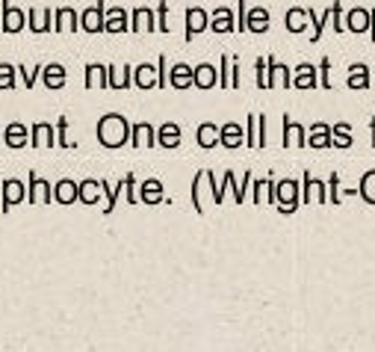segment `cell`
<instances>
[{"mask_svg": "<svg viewBox=\"0 0 375 352\" xmlns=\"http://www.w3.org/2000/svg\"><path fill=\"white\" fill-rule=\"evenodd\" d=\"M124 133H128V125H124L121 116H106L104 125H101V140L104 145H121L124 142Z\"/></svg>", "mask_w": 375, "mask_h": 352, "instance_id": "obj_1", "label": "cell"}, {"mask_svg": "<svg viewBox=\"0 0 375 352\" xmlns=\"http://www.w3.org/2000/svg\"><path fill=\"white\" fill-rule=\"evenodd\" d=\"M343 24H346V30H352V33H367L369 30V9L355 6L346 18H343Z\"/></svg>", "mask_w": 375, "mask_h": 352, "instance_id": "obj_2", "label": "cell"}, {"mask_svg": "<svg viewBox=\"0 0 375 352\" xmlns=\"http://www.w3.org/2000/svg\"><path fill=\"white\" fill-rule=\"evenodd\" d=\"M349 86L352 89H369V68L364 63H355L349 74Z\"/></svg>", "mask_w": 375, "mask_h": 352, "instance_id": "obj_3", "label": "cell"}, {"mask_svg": "<svg viewBox=\"0 0 375 352\" xmlns=\"http://www.w3.org/2000/svg\"><path fill=\"white\" fill-rule=\"evenodd\" d=\"M186 21H190V24H186V36H195V33H201V30L207 27V15L201 9H192L190 15H186Z\"/></svg>", "mask_w": 375, "mask_h": 352, "instance_id": "obj_4", "label": "cell"}, {"mask_svg": "<svg viewBox=\"0 0 375 352\" xmlns=\"http://www.w3.org/2000/svg\"><path fill=\"white\" fill-rule=\"evenodd\" d=\"M357 193H361V198L367 205H375V169L361 178V190H357Z\"/></svg>", "mask_w": 375, "mask_h": 352, "instance_id": "obj_5", "label": "cell"}, {"mask_svg": "<svg viewBox=\"0 0 375 352\" xmlns=\"http://www.w3.org/2000/svg\"><path fill=\"white\" fill-rule=\"evenodd\" d=\"M245 27H248V30H257V33H260V30H266V27H269V12H266V9H254L252 15H248Z\"/></svg>", "mask_w": 375, "mask_h": 352, "instance_id": "obj_6", "label": "cell"}, {"mask_svg": "<svg viewBox=\"0 0 375 352\" xmlns=\"http://www.w3.org/2000/svg\"><path fill=\"white\" fill-rule=\"evenodd\" d=\"M305 24H307V12H305V9H290V15H287V27L293 30V33H302Z\"/></svg>", "mask_w": 375, "mask_h": 352, "instance_id": "obj_7", "label": "cell"}, {"mask_svg": "<svg viewBox=\"0 0 375 352\" xmlns=\"http://www.w3.org/2000/svg\"><path fill=\"white\" fill-rule=\"evenodd\" d=\"M310 145H314V148L331 145V131H328L325 125H316V128H314V140H310Z\"/></svg>", "mask_w": 375, "mask_h": 352, "instance_id": "obj_8", "label": "cell"}, {"mask_svg": "<svg viewBox=\"0 0 375 352\" xmlns=\"http://www.w3.org/2000/svg\"><path fill=\"white\" fill-rule=\"evenodd\" d=\"M331 136H334V145H337V148H349V145H352V133H349V125H337Z\"/></svg>", "mask_w": 375, "mask_h": 352, "instance_id": "obj_9", "label": "cell"}, {"mask_svg": "<svg viewBox=\"0 0 375 352\" xmlns=\"http://www.w3.org/2000/svg\"><path fill=\"white\" fill-rule=\"evenodd\" d=\"M314 71H316L314 66H302V68H299V78H295V86H302V89H305V86H314V83H316V74H314Z\"/></svg>", "mask_w": 375, "mask_h": 352, "instance_id": "obj_10", "label": "cell"}, {"mask_svg": "<svg viewBox=\"0 0 375 352\" xmlns=\"http://www.w3.org/2000/svg\"><path fill=\"white\" fill-rule=\"evenodd\" d=\"M230 12L228 9H219L216 12V18H213V30H219V33H225V30H230Z\"/></svg>", "mask_w": 375, "mask_h": 352, "instance_id": "obj_11", "label": "cell"}, {"mask_svg": "<svg viewBox=\"0 0 375 352\" xmlns=\"http://www.w3.org/2000/svg\"><path fill=\"white\" fill-rule=\"evenodd\" d=\"M195 83H198V86H213V83H216L213 68H210V66H201V68L195 71Z\"/></svg>", "mask_w": 375, "mask_h": 352, "instance_id": "obj_12", "label": "cell"}, {"mask_svg": "<svg viewBox=\"0 0 375 352\" xmlns=\"http://www.w3.org/2000/svg\"><path fill=\"white\" fill-rule=\"evenodd\" d=\"M190 80H192V74H190V68H186V66H178L175 74H171V83H175V86H186Z\"/></svg>", "mask_w": 375, "mask_h": 352, "instance_id": "obj_13", "label": "cell"}, {"mask_svg": "<svg viewBox=\"0 0 375 352\" xmlns=\"http://www.w3.org/2000/svg\"><path fill=\"white\" fill-rule=\"evenodd\" d=\"M160 140H163V145H168V148H175V145H178V128H175V125H168V128H163V133H160Z\"/></svg>", "mask_w": 375, "mask_h": 352, "instance_id": "obj_14", "label": "cell"}, {"mask_svg": "<svg viewBox=\"0 0 375 352\" xmlns=\"http://www.w3.org/2000/svg\"><path fill=\"white\" fill-rule=\"evenodd\" d=\"M287 145H302V128L287 125Z\"/></svg>", "mask_w": 375, "mask_h": 352, "instance_id": "obj_15", "label": "cell"}, {"mask_svg": "<svg viewBox=\"0 0 375 352\" xmlns=\"http://www.w3.org/2000/svg\"><path fill=\"white\" fill-rule=\"evenodd\" d=\"M225 145H230V148L240 145V128L237 125H228L225 128Z\"/></svg>", "mask_w": 375, "mask_h": 352, "instance_id": "obj_16", "label": "cell"}, {"mask_svg": "<svg viewBox=\"0 0 375 352\" xmlns=\"http://www.w3.org/2000/svg\"><path fill=\"white\" fill-rule=\"evenodd\" d=\"M160 198V183L157 181H148L145 183V202H157Z\"/></svg>", "mask_w": 375, "mask_h": 352, "instance_id": "obj_17", "label": "cell"}, {"mask_svg": "<svg viewBox=\"0 0 375 352\" xmlns=\"http://www.w3.org/2000/svg\"><path fill=\"white\" fill-rule=\"evenodd\" d=\"M331 18H334V30H337V33H343V30H346V24H343V9H340V4L331 6Z\"/></svg>", "mask_w": 375, "mask_h": 352, "instance_id": "obj_18", "label": "cell"}, {"mask_svg": "<svg viewBox=\"0 0 375 352\" xmlns=\"http://www.w3.org/2000/svg\"><path fill=\"white\" fill-rule=\"evenodd\" d=\"M272 66V80L269 83H284L287 86V68H281V66H275V63H269Z\"/></svg>", "mask_w": 375, "mask_h": 352, "instance_id": "obj_19", "label": "cell"}, {"mask_svg": "<svg viewBox=\"0 0 375 352\" xmlns=\"http://www.w3.org/2000/svg\"><path fill=\"white\" fill-rule=\"evenodd\" d=\"M201 145H207V148L216 145V131H213L210 125H207V128H201Z\"/></svg>", "mask_w": 375, "mask_h": 352, "instance_id": "obj_20", "label": "cell"}, {"mask_svg": "<svg viewBox=\"0 0 375 352\" xmlns=\"http://www.w3.org/2000/svg\"><path fill=\"white\" fill-rule=\"evenodd\" d=\"M124 27H128V24H124V12H116L113 18L106 21V30H124Z\"/></svg>", "mask_w": 375, "mask_h": 352, "instance_id": "obj_21", "label": "cell"}, {"mask_svg": "<svg viewBox=\"0 0 375 352\" xmlns=\"http://www.w3.org/2000/svg\"><path fill=\"white\" fill-rule=\"evenodd\" d=\"M101 12H89L86 15V30H101Z\"/></svg>", "mask_w": 375, "mask_h": 352, "instance_id": "obj_22", "label": "cell"}, {"mask_svg": "<svg viewBox=\"0 0 375 352\" xmlns=\"http://www.w3.org/2000/svg\"><path fill=\"white\" fill-rule=\"evenodd\" d=\"M136 140H139L136 145H151V128H145V125L136 128Z\"/></svg>", "mask_w": 375, "mask_h": 352, "instance_id": "obj_23", "label": "cell"}, {"mask_svg": "<svg viewBox=\"0 0 375 352\" xmlns=\"http://www.w3.org/2000/svg\"><path fill=\"white\" fill-rule=\"evenodd\" d=\"M151 66H142V68H139V86H151Z\"/></svg>", "mask_w": 375, "mask_h": 352, "instance_id": "obj_24", "label": "cell"}, {"mask_svg": "<svg viewBox=\"0 0 375 352\" xmlns=\"http://www.w3.org/2000/svg\"><path fill=\"white\" fill-rule=\"evenodd\" d=\"M337 183H340V181H337V175H331V202H334V205L340 202V193H337Z\"/></svg>", "mask_w": 375, "mask_h": 352, "instance_id": "obj_25", "label": "cell"}, {"mask_svg": "<svg viewBox=\"0 0 375 352\" xmlns=\"http://www.w3.org/2000/svg\"><path fill=\"white\" fill-rule=\"evenodd\" d=\"M328 68H331V63L322 59V86H331V80H328Z\"/></svg>", "mask_w": 375, "mask_h": 352, "instance_id": "obj_26", "label": "cell"}, {"mask_svg": "<svg viewBox=\"0 0 375 352\" xmlns=\"http://www.w3.org/2000/svg\"><path fill=\"white\" fill-rule=\"evenodd\" d=\"M369 36L375 42V9H369Z\"/></svg>", "mask_w": 375, "mask_h": 352, "instance_id": "obj_27", "label": "cell"}, {"mask_svg": "<svg viewBox=\"0 0 375 352\" xmlns=\"http://www.w3.org/2000/svg\"><path fill=\"white\" fill-rule=\"evenodd\" d=\"M369 89H375V68H369Z\"/></svg>", "mask_w": 375, "mask_h": 352, "instance_id": "obj_28", "label": "cell"}, {"mask_svg": "<svg viewBox=\"0 0 375 352\" xmlns=\"http://www.w3.org/2000/svg\"><path fill=\"white\" fill-rule=\"evenodd\" d=\"M372 145H375V116H372Z\"/></svg>", "mask_w": 375, "mask_h": 352, "instance_id": "obj_29", "label": "cell"}]
</instances>
